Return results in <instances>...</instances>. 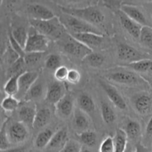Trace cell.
I'll use <instances>...</instances> for the list:
<instances>
[{"label":"cell","instance_id":"cell-49","mask_svg":"<svg viewBox=\"0 0 152 152\" xmlns=\"http://www.w3.org/2000/svg\"><path fill=\"white\" fill-rule=\"evenodd\" d=\"M23 1H25V0H1V5H2L5 2V4H7V6H12L13 7V6L19 4V3Z\"/></svg>","mask_w":152,"mask_h":152},{"label":"cell","instance_id":"cell-13","mask_svg":"<svg viewBox=\"0 0 152 152\" xmlns=\"http://www.w3.org/2000/svg\"><path fill=\"white\" fill-rule=\"evenodd\" d=\"M120 9L131 19L142 26L152 27L151 22L149 21L146 13L142 10V8H141L140 6L124 4L121 6Z\"/></svg>","mask_w":152,"mask_h":152},{"label":"cell","instance_id":"cell-54","mask_svg":"<svg viewBox=\"0 0 152 152\" xmlns=\"http://www.w3.org/2000/svg\"><path fill=\"white\" fill-rule=\"evenodd\" d=\"M101 1H102V0H101Z\"/></svg>","mask_w":152,"mask_h":152},{"label":"cell","instance_id":"cell-46","mask_svg":"<svg viewBox=\"0 0 152 152\" xmlns=\"http://www.w3.org/2000/svg\"><path fill=\"white\" fill-rule=\"evenodd\" d=\"M145 139L146 141L152 140V116L148 120L145 130Z\"/></svg>","mask_w":152,"mask_h":152},{"label":"cell","instance_id":"cell-48","mask_svg":"<svg viewBox=\"0 0 152 152\" xmlns=\"http://www.w3.org/2000/svg\"><path fill=\"white\" fill-rule=\"evenodd\" d=\"M1 152H28V149L24 146H14L9 149L0 151Z\"/></svg>","mask_w":152,"mask_h":152},{"label":"cell","instance_id":"cell-9","mask_svg":"<svg viewBox=\"0 0 152 152\" xmlns=\"http://www.w3.org/2000/svg\"><path fill=\"white\" fill-rule=\"evenodd\" d=\"M134 109L141 117H146L152 113V95L146 91L134 95L132 99Z\"/></svg>","mask_w":152,"mask_h":152},{"label":"cell","instance_id":"cell-31","mask_svg":"<svg viewBox=\"0 0 152 152\" xmlns=\"http://www.w3.org/2000/svg\"><path fill=\"white\" fill-rule=\"evenodd\" d=\"M19 75H16L7 79L3 88L7 96H17L19 93Z\"/></svg>","mask_w":152,"mask_h":152},{"label":"cell","instance_id":"cell-35","mask_svg":"<svg viewBox=\"0 0 152 152\" xmlns=\"http://www.w3.org/2000/svg\"><path fill=\"white\" fill-rule=\"evenodd\" d=\"M27 65L24 60V57H20L16 62H14L13 65L9 67L7 72V76L8 77V78H10L13 76L21 75L24 72H25V67Z\"/></svg>","mask_w":152,"mask_h":152},{"label":"cell","instance_id":"cell-41","mask_svg":"<svg viewBox=\"0 0 152 152\" xmlns=\"http://www.w3.org/2000/svg\"><path fill=\"white\" fill-rule=\"evenodd\" d=\"M99 152H115L112 137L108 136L102 140L99 145Z\"/></svg>","mask_w":152,"mask_h":152},{"label":"cell","instance_id":"cell-1","mask_svg":"<svg viewBox=\"0 0 152 152\" xmlns=\"http://www.w3.org/2000/svg\"><path fill=\"white\" fill-rule=\"evenodd\" d=\"M59 8L62 13H68L80 18L96 28H98V26L103 25L106 19L105 11L98 4H91L83 7H65L59 5Z\"/></svg>","mask_w":152,"mask_h":152},{"label":"cell","instance_id":"cell-20","mask_svg":"<svg viewBox=\"0 0 152 152\" xmlns=\"http://www.w3.org/2000/svg\"><path fill=\"white\" fill-rule=\"evenodd\" d=\"M125 127L123 130L127 134L128 138L133 142H140L142 136V127L139 121L134 119L128 118L125 122Z\"/></svg>","mask_w":152,"mask_h":152},{"label":"cell","instance_id":"cell-37","mask_svg":"<svg viewBox=\"0 0 152 152\" xmlns=\"http://www.w3.org/2000/svg\"><path fill=\"white\" fill-rule=\"evenodd\" d=\"M2 57L3 59H4L5 63L7 64V65H9V67H10V65H13L14 62H16L21 56H19V53H16V52L12 48V47L10 46V45L9 44L8 42L7 48H6L5 49V51H4V54L2 55Z\"/></svg>","mask_w":152,"mask_h":152},{"label":"cell","instance_id":"cell-30","mask_svg":"<svg viewBox=\"0 0 152 152\" xmlns=\"http://www.w3.org/2000/svg\"><path fill=\"white\" fill-rule=\"evenodd\" d=\"M83 61H84L85 63L87 64L88 66L97 68L103 65L105 62V57L102 53L93 51L86 56Z\"/></svg>","mask_w":152,"mask_h":152},{"label":"cell","instance_id":"cell-25","mask_svg":"<svg viewBox=\"0 0 152 152\" xmlns=\"http://www.w3.org/2000/svg\"><path fill=\"white\" fill-rule=\"evenodd\" d=\"M78 108L87 114H91L95 111V102L93 97L88 93H82L77 98Z\"/></svg>","mask_w":152,"mask_h":152},{"label":"cell","instance_id":"cell-38","mask_svg":"<svg viewBox=\"0 0 152 152\" xmlns=\"http://www.w3.org/2000/svg\"><path fill=\"white\" fill-rule=\"evenodd\" d=\"M45 65L48 69L55 71L62 65L61 56L57 54H50L46 59Z\"/></svg>","mask_w":152,"mask_h":152},{"label":"cell","instance_id":"cell-8","mask_svg":"<svg viewBox=\"0 0 152 152\" xmlns=\"http://www.w3.org/2000/svg\"><path fill=\"white\" fill-rule=\"evenodd\" d=\"M7 136L13 147L25 142L29 137V128L21 121H15L6 126Z\"/></svg>","mask_w":152,"mask_h":152},{"label":"cell","instance_id":"cell-11","mask_svg":"<svg viewBox=\"0 0 152 152\" xmlns=\"http://www.w3.org/2000/svg\"><path fill=\"white\" fill-rule=\"evenodd\" d=\"M26 12L30 19L35 20H48L56 16L51 9L39 3L28 4L26 6Z\"/></svg>","mask_w":152,"mask_h":152},{"label":"cell","instance_id":"cell-19","mask_svg":"<svg viewBox=\"0 0 152 152\" xmlns=\"http://www.w3.org/2000/svg\"><path fill=\"white\" fill-rule=\"evenodd\" d=\"M37 111L36 106L32 104H25L20 106L18 111L19 121L26 125L28 128H34Z\"/></svg>","mask_w":152,"mask_h":152},{"label":"cell","instance_id":"cell-47","mask_svg":"<svg viewBox=\"0 0 152 152\" xmlns=\"http://www.w3.org/2000/svg\"><path fill=\"white\" fill-rule=\"evenodd\" d=\"M132 152H152V150L151 147L144 145L140 142L136 144L134 149L132 151Z\"/></svg>","mask_w":152,"mask_h":152},{"label":"cell","instance_id":"cell-42","mask_svg":"<svg viewBox=\"0 0 152 152\" xmlns=\"http://www.w3.org/2000/svg\"><path fill=\"white\" fill-rule=\"evenodd\" d=\"M83 146L80 142L69 139L60 152H81Z\"/></svg>","mask_w":152,"mask_h":152},{"label":"cell","instance_id":"cell-52","mask_svg":"<svg viewBox=\"0 0 152 152\" xmlns=\"http://www.w3.org/2000/svg\"><path fill=\"white\" fill-rule=\"evenodd\" d=\"M151 23H152V10H151Z\"/></svg>","mask_w":152,"mask_h":152},{"label":"cell","instance_id":"cell-50","mask_svg":"<svg viewBox=\"0 0 152 152\" xmlns=\"http://www.w3.org/2000/svg\"><path fill=\"white\" fill-rule=\"evenodd\" d=\"M62 1H65L68 5H77V4H81L82 3L86 1V0H62Z\"/></svg>","mask_w":152,"mask_h":152},{"label":"cell","instance_id":"cell-3","mask_svg":"<svg viewBox=\"0 0 152 152\" xmlns=\"http://www.w3.org/2000/svg\"><path fill=\"white\" fill-rule=\"evenodd\" d=\"M59 16L61 22L69 34H84V33H95V34H103L99 28L88 23L86 21L71 14L61 12Z\"/></svg>","mask_w":152,"mask_h":152},{"label":"cell","instance_id":"cell-53","mask_svg":"<svg viewBox=\"0 0 152 152\" xmlns=\"http://www.w3.org/2000/svg\"><path fill=\"white\" fill-rule=\"evenodd\" d=\"M126 152H130V151H129V150H126ZM131 152H132V151H131Z\"/></svg>","mask_w":152,"mask_h":152},{"label":"cell","instance_id":"cell-23","mask_svg":"<svg viewBox=\"0 0 152 152\" xmlns=\"http://www.w3.org/2000/svg\"><path fill=\"white\" fill-rule=\"evenodd\" d=\"M121 66L140 74H152V59H145L129 64H123Z\"/></svg>","mask_w":152,"mask_h":152},{"label":"cell","instance_id":"cell-16","mask_svg":"<svg viewBox=\"0 0 152 152\" xmlns=\"http://www.w3.org/2000/svg\"><path fill=\"white\" fill-rule=\"evenodd\" d=\"M71 35L92 50L94 48L101 47V45H102L105 42L104 34H95V33H84V34H71Z\"/></svg>","mask_w":152,"mask_h":152},{"label":"cell","instance_id":"cell-44","mask_svg":"<svg viewBox=\"0 0 152 152\" xmlns=\"http://www.w3.org/2000/svg\"><path fill=\"white\" fill-rule=\"evenodd\" d=\"M8 42L9 44L10 45V46L12 47V48L19 54V56L21 57H24L25 56V49L20 45L18 43V42L13 38V37L12 36L11 33H9V35H8Z\"/></svg>","mask_w":152,"mask_h":152},{"label":"cell","instance_id":"cell-51","mask_svg":"<svg viewBox=\"0 0 152 152\" xmlns=\"http://www.w3.org/2000/svg\"><path fill=\"white\" fill-rule=\"evenodd\" d=\"M81 152H92V151H91V150H89L87 147H83V148H82Z\"/></svg>","mask_w":152,"mask_h":152},{"label":"cell","instance_id":"cell-18","mask_svg":"<svg viewBox=\"0 0 152 152\" xmlns=\"http://www.w3.org/2000/svg\"><path fill=\"white\" fill-rule=\"evenodd\" d=\"M65 94V88L62 83L55 81L48 85L45 98L48 102L56 105Z\"/></svg>","mask_w":152,"mask_h":152},{"label":"cell","instance_id":"cell-26","mask_svg":"<svg viewBox=\"0 0 152 152\" xmlns=\"http://www.w3.org/2000/svg\"><path fill=\"white\" fill-rule=\"evenodd\" d=\"M113 139L115 152H126L129 138L125 131L123 129H117Z\"/></svg>","mask_w":152,"mask_h":152},{"label":"cell","instance_id":"cell-27","mask_svg":"<svg viewBox=\"0 0 152 152\" xmlns=\"http://www.w3.org/2000/svg\"><path fill=\"white\" fill-rule=\"evenodd\" d=\"M51 117L50 110L48 108H41L37 109L33 129H40L45 127L49 123Z\"/></svg>","mask_w":152,"mask_h":152},{"label":"cell","instance_id":"cell-6","mask_svg":"<svg viewBox=\"0 0 152 152\" xmlns=\"http://www.w3.org/2000/svg\"><path fill=\"white\" fill-rule=\"evenodd\" d=\"M62 49L68 54L82 60H83L89 53L94 51L92 49L82 43L81 42L76 39L69 34L62 44Z\"/></svg>","mask_w":152,"mask_h":152},{"label":"cell","instance_id":"cell-32","mask_svg":"<svg viewBox=\"0 0 152 152\" xmlns=\"http://www.w3.org/2000/svg\"><path fill=\"white\" fill-rule=\"evenodd\" d=\"M13 38L18 42L19 45L25 49V46L26 45L27 40H28L29 32L27 31L25 27L17 26L13 28L10 31Z\"/></svg>","mask_w":152,"mask_h":152},{"label":"cell","instance_id":"cell-22","mask_svg":"<svg viewBox=\"0 0 152 152\" xmlns=\"http://www.w3.org/2000/svg\"><path fill=\"white\" fill-rule=\"evenodd\" d=\"M102 3L104 7L114 13L124 4L141 6L142 4H151L152 0H102Z\"/></svg>","mask_w":152,"mask_h":152},{"label":"cell","instance_id":"cell-21","mask_svg":"<svg viewBox=\"0 0 152 152\" xmlns=\"http://www.w3.org/2000/svg\"><path fill=\"white\" fill-rule=\"evenodd\" d=\"M88 116V114L82 111L80 108H75L73 114L72 125L74 129L77 131L78 133L89 130L90 121Z\"/></svg>","mask_w":152,"mask_h":152},{"label":"cell","instance_id":"cell-36","mask_svg":"<svg viewBox=\"0 0 152 152\" xmlns=\"http://www.w3.org/2000/svg\"><path fill=\"white\" fill-rule=\"evenodd\" d=\"M19 99L16 96H6L1 101V108L5 112H13L19 106Z\"/></svg>","mask_w":152,"mask_h":152},{"label":"cell","instance_id":"cell-28","mask_svg":"<svg viewBox=\"0 0 152 152\" xmlns=\"http://www.w3.org/2000/svg\"><path fill=\"white\" fill-rule=\"evenodd\" d=\"M101 115L105 124H112L117 119V114L109 103L105 100L101 102Z\"/></svg>","mask_w":152,"mask_h":152},{"label":"cell","instance_id":"cell-45","mask_svg":"<svg viewBox=\"0 0 152 152\" xmlns=\"http://www.w3.org/2000/svg\"><path fill=\"white\" fill-rule=\"evenodd\" d=\"M80 80H81V74L78 70L74 68L69 69L68 77H67V81L68 83L73 85H77L80 83Z\"/></svg>","mask_w":152,"mask_h":152},{"label":"cell","instance_id":"cell-55","mask_svg":"<svg viewBox=\"0 0 152 152\" xmlns=\"http://www.w3.org/2000/svg\"><path fill=\"white\" fill-rule=\"evenodd\" d=\"M151 84H152V83H151Z\"/></svg>","mask_w":152,"mask_h":152},{"label":"cell","instance_id":"cell-7","mask_svg":"<svg viewBox=\"0 0 152 152\" xmlns=\"http://www.w3.org/2000/svg\"><path fill=\"white\" fill-rule=\"evenodd\" d=\"M117 56L124 64L132 63L145 59H151V56L144 52L135 48L126 43H120L117 46Z\"/></svg>","mask_w":152,"mask_h":152},{"label":"cell","instance_id":"cell-4","mask_svg":"<svg viewBox=\"0 0 152 152\" xmlns=\"http://www.w3.org/2000/svg\"><path fill=\"white\" fill-rule=\"evenodd\" d=\"M105 77L110 81L124 86H137L140 85L142 83H145V81L142 80L143 78L138 75L136 72L129 68L127 70L121 68L111 71L108 73Z\"/></svg>","mask_w":152,"mask_h":152},{"label":"cell","instance_id":"cell-34","mask_svg":"<svg viewBox=\"0 0 152 152\" xmlns=\"http://www.w3.org/2000/svg\"><path fill=\"white\" fill-rule=\"evenodd\" d=\"M43 94V86L42 84L39 82H36L32 87L29 89L28 93L24 97L25 101L27 102H31V101L34 100V99H37L41 97V96Z\"/></svg>","mask_w":152,"mask_h":152},{"label":"cell","instance_id":"cell-43","mask_svg":"<svg viewBox=\"0 0 152 152\" xmlns=\"http://www.w3.org/2000/svg\"><path fill=\"white\" fill-rule=\"evenodd\" d=\"M68 72H69V69L66 66H65V65H61L60 67H59L57 69H56L54 71L53 77H54L56 81L63 83L64 81L67 80Z\"/></svg>","mask_w":152,"mask_h":152},{"label":"cell","instance_id":"cell-10","mask_svg":"<svg viewBox=\"0 0 152 152\" xmlns=\"http://www.w3.org/2000/svg\"><path fill=\"white\" fill-rule=\"evenodd\" d=\"M114 13L117 16L122 28L134 39H139L140 34L142 28V25L131 19L121 9L116 10Z\"/></svg>","mask_w":152,"mask_h":152},{"label":"cell","instance_id":"cell-24","mask_svg":"<svg viewBox=\"0 0 152 152\" xmlns=\"http://www.w3.org/2000/svg\"><path fill=\"white\" fill-rule=\"evenodd\" d=\"M55 132H54L53 129H49V128L40 132L37 135L35 140H34V146H35V148L39 150H43L44 151L45 148L50 143Z\"/></svg>","mask_w":152,"mask_h":152},{"label":"cell","instance_id":"cell-12","mask_svg":"<svg viewBox=\"0 0 152 152\" xmlns=\"http://www.w3.org/2000/svg\"><path fill=\"white\" fill-rule=\"evenodd\" d=\"M99 85L106 94L109 100L115 105V107L121 111H126L128 109V105L126 100L114 86H111V84L103 80H99Z\"/></svg>","mask_w":152,"mask_h":152},{"label":"cell","instance_id":"cell-5","mask_svg":"<svg viewBox=\"0 0 152 152\" xmlns=\"http://www.w3.org/2000/svg\"><path fill=\"white\" fill-rule=\"evenodd\" d=\"M49 44L50 39L34 29V32H29L25 51V53H44L48 48Z\"/></svg>","mask_w":152,"mask_h":152},{"label":"cell","instance_id":"cell-33","mask_svg":"<svg viewBox=\"0 0 152 152\" xmlns=\"http://www.w3.org/2000/svg\"><path fill=\"white\" fill-rule=\"evenodd\" d=\"M139 41L144 48L152 50V27L142 26Z\"/></svg>","mask_w":152,"mask_h":152},{"label":"cell","instance_id":"cell-17","mask_svg":"<svg viewBox=\"0 0 152 152\" xmlns=\"http://www.w3.org/2000/svg\"><path fill=\"white\" fill-rule=\"evenodd\" d=\"M55 105L56 113L60 118H68L74 112V101L72 96L65 94Z\"/></svg>","mask_w":152,"mask_h":152},{"label":"cell","instance_id":"cell-39","mask_svg":"<svg viewBox=\"0 0 152 152\" xmlns=\"http://www.w3.org/2000/svg\"><path fill=\"white\" fill-rule=\"evenodd\" d=\"M13 147L11 142H10L8 136H7V131H6V123L2 126L0 132V151L9 149Z\"/></svg>","mask_w":152,"mask_h":152},{"label":"cell","instance_id":"cell-2","mask_svg":"<svg viewBox=\"0 0 152 152\" xmlns=\"http://www.w3.org/2000/svg\"><path fill=\"white\" fill-rule=\"evenodd\" d=\"M30 24L39 33L48 37L50 39H59L67 32L66 29L58 16L48 20H35L30 19Z\"/></svg>","mask_w":152,"mask_h":152},{"label":"cell","instance_id":"cell-40","mask_svg":"<svg viewBox=\"0 0 152 152\" xmlns=\"http://www.w3.org/2000/svg\"><path fill=\"white\" fill-rule=\"evenodd\" d=\"M42 55L43 53H26L24 60L27 66H33L41 60Z\"/></svg>","mask_w":152,"mask_h":152},{"label":"cell","instance_id":"cell-14","mask_svg":"<svg viewBox=\"0 0 152 152\" xmlns=\"http://www.w3.org/2000/svg\"><path fill=\"white\" fill-rule=\"evenodd\" d=\"M69 140L67 128H62L56 131L50 143L45 148L44 152H60Z\"/></svg>","mask_w":152,"mask_h":152},{"label":"cell","instance_id":"cell-15","mask_svg":"<svg viewBox=\"0 0 152 152\" xmlns=\"http://www.w3.org/2000/svg\"><path fill=\"white\" fill-rule=\"evenodd\" d=\"M39 73L37 71H25L19 77V98L25 97L29 89L37 81Z\"/></svg>","mask_w":152,"mask_h":152},{"label":"cell","instance_id":"cell-29","mask_svg":"<svg viewBox=\"0 0 152 152\" xmlns=\"http://www.w3.org/2000/svg\"><path fill=\"white\" fill-rule=\"evenodd\" d=\"M77 137L80 140V142L88 148H91L96 145L97 142V136L94 131L87 130L77 134Z\"/></svg>","mask_w":152,"mask_h":152}]
</instances>
